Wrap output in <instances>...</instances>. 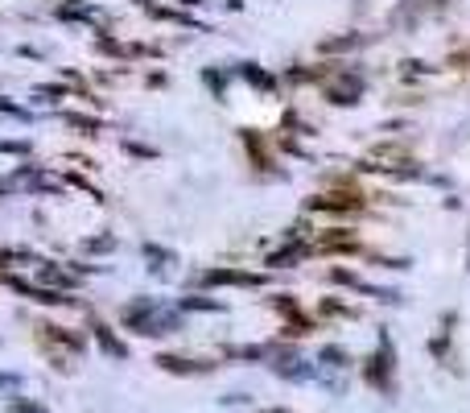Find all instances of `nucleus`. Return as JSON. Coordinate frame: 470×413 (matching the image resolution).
Wrapping results in <instances>:
<instances>
[{
    "label": "nucleus",
    "instance_id": "nucleus-3",
    "mask_svg": "<svg viewBox=\"0 0 470 413\" xmlns=\"http://www.w3.org/2000/svg\"><path fill=\"white\" fill-rule=\"evenodd\" d=\"M310 244H289V249H281V252H273V257H268V265H273V269H281V265H293V261H301V257H310Z\"/></svg>",
    "mask_w": 470,
    "mask_h": 413
},
{
    "label": "nucleus",
    "instance_id": "nucleus-6",
    "mask_svg": "<svg viewBox=\"0 0 470 413\" xmlns=\"http://www.w3.org/2000/svg\"><path fill=\"white\" fill-rule=\"evenodd\" d=\"M186 306H190V310H223L219 302H206V298H194V302H186Z\"/></svg>",
    "mask_w": 470,
    "mask_h": 413
},
{
    "label": "nucleus",
    "instance_id": "nucleus-4",
    "mask_svg": "<svg viewBox=\"0 0 470 413\" xmlns=\"http://www.w3.org/2000/svg\"><path fill=\"white\" fill-rule=\"evenodd\" d=\"M42 282L58 285V290H75V277H71V273H63V269H54V265H46V269H42Z\"/></svg>",
    "mask_w": 470,
    "mask_h": 413
},
{
    "label": "nucleus",
    "instance_id": "nucleus-7",
    "mask_svg": "<svg viewBox=\"0 0 470 413\" xmlns=\"http://www.w3.org/2000/svg\"><path fill=\"white\" fill-rule=\"evenodd\" d=\"M264 413H289V409H264Z\"/></svg>",
    "mask_w": 470,
    "mask_h": 413
},
{
    "label": "nucleus",
    "instance_id": "nucleus-1",
    "mask_svg": "<svg viewBox=\"0 0 470 413\" xmlns=\"http://www.w3.org/2000/svg\"><path fill=\"white\" fill-rule=\"evenodd\" d=\"M364 198L359 195H318L310 198V211H359Z\"/></svg>",
    "mask_w": 470,
    "mask_h": 413
},
{
    "label": "nucleus",
    "instance_id": "nucleus-5",
    "mask_svg": "<svg viewBox=\"0 0 470 413\" xmlns=\"http://www.w3.org/2000/svg\"><path fill=\"white\" fill-rule=\"evenodd\" d=\"M96 335H99V343H104V351H107V356H116V359H124V356H129L120 339H112V335H107V326H96Z\"/></svg>",
    "mask_w": 470,
    "mask_h": 413
},
{
    "label": "nucleus",
    "instance_id": "nucleus-2",
    "mask_svg": "<svg viewBox=\"0 0 470 413\" xmlns=\"http://www.w3.org/2000/svg\"><path fill=\"white\" fill-rule=\"evenodd\" d=\"M260 277H252V273H227V269H214L206 273V285H256Z\"/></svg>",
    "mask_w": 470,
    "mask_h": 413
}]
</instances>
